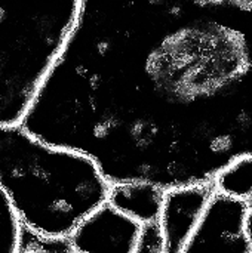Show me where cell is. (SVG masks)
<instances>
[{"label": "cell", "instance_id": "cell-1", "mask_svg": "<svg viewBox=\"0 0 252 253\" xmlns=\"http://www.w3.org/2000/svg\"><path fill=\"white\" fill-rule=\"evenodd\" d=\"M113 184H212L252 154V1L82 0L21 125Z\"/></svg>", "mask_w": 252, "mask_h": 253}, {"label": "cell", "instance_id": "cell-2", "mask_svg": "<svg viewBox=\"0 0 252 253\" xmlns=\"http://www.w3.org/2000/svg\"><path fill=\"white\" fill-rule=\"evenodd\" d=\"M110 187L89 157L52 147L22 126H0V188L28 233L67 240L108 202Z\"/></svg>", "mask_w": 252, "mask_h": 253}, {"label": "cell", "instance_id": "cell-3", "mask_svg": "<svg viewBox=\"0 0 252 253\" xmlns=\"http://www.w3.org/2000/svg\"><path fill=\"white\" fill-rule=\"evenodd\" d=\"M82 0L0 4V126H21L58 61Z\"/></svg>", "mask_w": 252, "mask_h": 253}, {"label": "cell", "instance_id": "cell-4", "mask_svg": "<svg viewBox=\"0 0 252 253\" xmlns=\"http://www.w3.org/2000/svg\"><path fill=\"white\" fill-rule=\"evenodd\" d=\"M250 203L214 193L181 253H252L245 233Z\"/></svg>", "mask_w": 252, "mask_h": 253}, {"label": "cell", "instance_id": "cell-5", "mask_svg": "<svg viewBox=\"0 0 252 253\" xmlns=\"http://www.w3.org/2000/svg\"><path fill=\"white\" fill-rule=\"evenodd\" d=\"M143 225L105 203L67 239L71 253H134Z\"/></svg>", "mask_w": 252, "mask_h": 253}, {"label": "cell", "instance_id": "cell-6", "mask_svg": "<svg viewBox=\"0 0 252 253\" xmlns=\"http://www.w3.org/2000/svg\"><path fill=\"white\" fill-rule=\"evenodd\" d=\"M214 193L212 184H195L165 190L157 221L165 242V253L183 252Z\"/></svg>", "mask_w": 252, "mask_h": 253}, {"label": "cell", "instance_id": "cell-7", "mask_svg": "<svg viewBox=\"0 0 252 253\" xmlns=\"http://www.w3.org/2000/svg\"><path fill=\"white\" fill-rule=\"evenodd\" d=\"M163 193L165 190L149 182H120L110 187L107 203L146 225L159 221Z\"/></svg>", "mask_w": 252, "mask_h": 253}, {"label": "cell", "instance_id": "cell-8", "mask_svg": "<svg viewBox=\"0 0 252 253\" xmlns=\"http://www.w3.org/2000/svg\"><path fill=\"white\" fill-rule=\"evenodd\" d=\"M215 193L250 203L252 199V154L229 163L212 181Z\"/></svg>", "mask_w": 252, "mask_h": 253}, {"label": "cell", "instance_id": "cell-9", "mask_svg": "<svg viewBox=\"0 0 252 253\" xmlns=\"http://www.w3.org/2000/svg\"><path fill=\"white\" fill-rule=\"evenodd\" d=\"M24 227L0 188V253H19Z\"/></svg>", "mask_w": 252, "mask_h": 253}, {"label": "cell", "instance_id": "cell-10", "mask_svg": "<svg viewBox=\"0 0 252 253\" xmlns=\"http://www.w3.org/2000/svg\"><path fill=\"white\" fill-rule=\"evenodd\" d=\"M134 253H165V242L157 222L143 225L141 236Z\"/></svg>", "mask_w": 252, "mask_h": 253}, {"label": "cell", "instance_id": "cell-11", "mask_svg": "<svg viewBox=\"0 0 252 253\" xmlns=\"http://www.w3.org/2000/svg\"><path fill=\"white\" fill-rule=\"evenodd\" d=\"M245 233H247V237L252 246V206H250L247 218H245Z\"/></svg>", "mask_w": 252, "mask_h": 253}, {"label": "cell", "instance_id": "cell-12", "mask_svg": "<svg viewBox=\"0 0 252 253\" xmlns=\"http://www.w3.org/2000/svg\"><path fill=\"white\" fill-rule=\"evenodd\" d=\"M19 253H46L45 251H42V249H37V248H24V249H21Z\"/></svg>", "mask_w": 252, "mask_h": 253}, {"label": "cell", "instance_id": "cell-13", "mask_svg": "<svg viewBox=\"0 0 252 253\" xmlns=\"http://www.w3.org/2000/svg\"><path fill=\"white\" fill-rule=\"evenodd\" d=\"M250 206H252V199H251V202H250Z\"/></svg>", "mask_w": 252, "mask_h": 253}, {"label": "cell", "instance_id": "cell-14", "mask_svg": "<svg viewBox=\"0 0 252 253\" xmlns=\"http://www.w3.org/2000/svg\"><path fill=\"white\" fill-rule=\"evenodd\" d=\"M68 253H71V251H70V252H68Z\"/></svg>", "mask_w": 252, "mask_h": 253}]
</instances>
